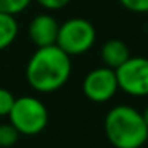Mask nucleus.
<instances>
[{
  "instance_id": "obj_2",
  "label": "nucleus",
  "mask_w": 148,
  "mask_h": 148,
  "mask_svg": "<svg viewBox=\"0 0 148 148\" xmlns=\"http://www.w3.org/2000/svg\"><path fill=\"white\" fill-rule=\"evenodd\" d=\"M107 140L115 148H142L148 140V127L142 112L131 105H116L103 121Z\"/></svg>"
},
{
  "instance_id": "obj_15",
  "label": "nucleus",
  "mask_w": 148,
  "mask_h": 148,
  "mask_svg": "<svg viewBox=\"0 0 148 148\" xmlns=\"http://www.w3.org/2000/svg\"><path fill=\"white\" fill-rule=\"evenodd\" d=\"M142 116H143V121H145V124H147V127H148V105H147V108L142 112Z\"/></svg>"
},
{
  "instance_id": "obj_7",
  "label": "nucleus",
  "mask_w": 148,
  "mask_h": 148,
  "mask_svg": "<svg viewBox=\"0 0 148 148\" xmlns=\"http://www.w3.org/2000/svg\"><path fill=\"white\" fill-rule=\"evenodd\" d=\"M58 30H59L58 19L48 13L37 14L29 24V37L37 48L56 45Z\"/></svg>"
},
{
  "instance_id": "obj_8",
  "label": "nucleus",
  "mask_w": 148,
  "mask_h": 148,
  "mask_svg": "<svg viewBox=\"0 0 148 148\" xmlns=\"http://www.w3.org/2000/svg\"><path fill=\"white\" fill-rule=\"evenodd\" d=\"M131 58L129 48L123 40L119 38H110L102 45L100 49V59H102L103 65L110 69H118L123 62H126Z\"/></svg>"
},
{
  "instance_id": "obj_10",
  "label": "nucleus",
  "mask_w": 148,
  "mask_h": 148,
  "mask_svg": "<svg viewBox=\"0 0 148 148\" xmlns=\"http://www.w3.org/2000/svg\"><path fill=\"white\" fill-rule=\"evenodd\" d=\"M19 132L16 131L11 123H5V124H0V147L2 148H8L13 147L14 143L19 138Z\"/></svg>"
},
{
  "instance_id": "obj_3",
  "label": "nucleus",
  "mask_w": 148,
  "mask_h": 148,
  "mask_svg": "<svg viewBox=\"0 0 148 148\" xmlns=\"http://www.w3.org/2000/svg\"><path fill=\"white\" fill-rule=\"evenodd\" d=\"M8 118L19 134L37 135L48 124V110L40 99L23 96L14 99Z\"/></svg>"
},
{
  "instance_id": "obj_12",
  "label": "nucleus",
  "mask_w": 148,
  "mask_h": 148,
  "mask_svg": "<svg viewBox=\"0 0 148 148\" xmlns=\"http://www.w3.org/2000/svg\"><path fill=\"white\" fill-rule=\"evenodd\" d=\"M16 97L5 88H0V116H8Z\"/></svg>"
},
{
  "instance_id": "obj_13",
  "label": "nucleus",
  "mask_w": 148,
  "mask_h": 148,
  "mask_svg": "<svg viewBox=\"0 0 148 148\" xmlns=\"http://www.w3.org/2000/svg\"><path fill=\"white\" fill-rule=\"evenodd\" d=\"M131 13H148V0H118Z\"/></svg>"
},
{
  "instance_id": "obj_6",
  "label": "nucleus",
  "mask_w": 148,
  "mask_h": 148,
  "mask_svg": "<svg viewBox=\"0 0 148 148\" xmlns=\"http://www.w3.org/2000/svg\"><path fill=\"white\" fill-rule=\"evenodd\" d=\"M118 81H116V73L110 67H97L91 70L83 80V92L91 102L103 103L108 102L115 97L118 92Z\"/></svg>"
},
{
  "instance_id": "obj_11",
  "label": "nucleus",
  "mask_w": 148,
  "mask_h": 148,
  "mask_svg": "<svg viewBox=\"0 0 148 148\" xmlns=\"http://www.w3.org/2000/svg\"><path fill=\"white\" fill-rule=\"evenodd\" d=\"M30 2L32 0H0V13L16 16L29 7Z\"/></svg>"
},
{
  "instance_id": "obj_5",
  "label": "nucleus",
  "mask_w": 148,
  "mask_h": 148,
  "mask_svg": "<svg viewBox=\"0 0 148 148\" xmlns=\"http://www.w3.org/2000/svg\"><path fill=\"white\" fill-rule=\"evenodd\" d=\"M118 88L132 97L148 96V58L134 56L115 69Z\"/></svg>"
},
{
  "instance_id": "obj_1",
  "label": "nucleus",
  "mask_w": 148,
  "mask_h": 148,
  "mask_svg": "<svg viewBox=\"0 0 148 148\" xmlns=\"http://www.w3.org/2000/svg\"><path fill=\"white\" fill-rule=\"evenodd\" d=\"M72 73L70 56L58 45L42 46L30 56L26 65V80L38 92L49 94L61 89Z\"/></svg>"
},
{
  "instance_id": "obj_14",
  "label": "nucleus",
  "mask_w": 148,
  "mask_h": 148,
  "mask_svg": "<svg viewBox=\"0 0 148 148\" xmlns=\"http://www.w3.org/2000/svg\"><path fill=\"white\" fill-rule=\"evenodd\" d=\"M40 7H43L45 10L54 11V10H61V8L67 7L70 3V0H35Z\"/></svg>"
},
{
  "instance_id": "obj_4",
  "label": "nucleus",
  "mask_w": 148,
  "mask_h": 148,
  "mask_svg": "<svg viewBox=\"0 0 148 148\" xmlns=\"http://www.w3.org/2000/svg\"><path fill=\"white\" fill-rule=\"evenodd\" d=\"M96 43V29L88 19L70 18L59 24L56 45L72 58L88 53Z\"/></svg>"
},
{
  "instance_id": "obj_9",
  "label": "nucleus",
  "mask_w": 148,
  "mask_h": 148,
  "mask_svg": "<svg viewBox=\"0 0 148 148\" xmlns=\"http://www.w3.org/2000/svg\"><path fill=\"white\" fill-rule=\"evenodd\" d=\"M18 21L16 16L0 13V51L7 49L18 37Z\"/></svg>"
}]
</instances>
